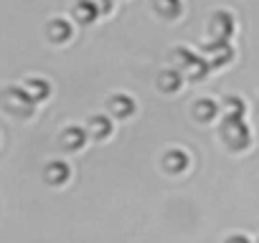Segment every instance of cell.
I'll return each mask as SVG.
<instances>
[{
    "label": "cell",
    "mask_w": 259,
    "mask_h": 243,
    "mask_svg": "<svg viewBox=\"0 0 259 243\" xmlns=\"http://www.w3.org/2000/svg\"><path fill=\"white\" fill-rule=\"evenodd\" d=\"M89 135L94 137V140H107L109 135H112V122L107 119V116H92L89 119Z\"/></svg>",
    "instance_id": "9"
},
{
    "label": "cell",
    "mask_w": 259,
    "mask_h": 243,
    "mask_svg": "<svg viewBox=\"0 0 259 243\" xmlns=\"http://www.w3.org/2000/svg\"><path fill=\"white\" fill-rule=\"evenodd\" d=\"M3 101H6V106L13 111V114H21V116H28V114H33V99H31V94L26 91V89H21V86H8L6 91H3Z\"/></svg>",
    "instance_id": "2"
},
{
    "label": "cell",
    "mask_w": 259,
    "mask_h": 243,
    "mask_svg": "<svg viewBox=\"0 0 259 243\" xmlns=\"http://www.w3.org/2000/svg\"><path fill=\"white\" fill-rule=\"evenodd\" d=\"M153 3H155V11H158L163 18H178L181 11H183L181 0H153Z\"/></svg>",
    "instance_id": "14"
},
{
    "label": "cell",
    "mask_w": 259,
    "mask_h": 243,
    "mask_svg": "<svg viewBox=\"0 0 259 243\" xmlns=\"http://www.w3.org/2000/svg\"><path fill=\"white\" fill-rule=\"evenodd\" d=\"M236 26H234V16L226 13V11H219L211 16V36L219 38V41H229L234 36Z\"/></svg>",
    "instance_id": "3"
},
{
    "label": "cell",
    "mask_w": 259,
    "mask_h": 243,
    "mask_svg": "<svg viewBox=\"0 0 259 243\" xmlns=\"http://www.w3.org/2000/svg\"><path fill=\"white\" fill-rule=\"evenodd\" d=\"M163 165L168 172H183L188 167V155L183 150H170L165 157H163Z\"/></svg>",
    "instance_id": "8"
},
{
    "label": "cell",
    "mask_w": 259,
    "mask_h": 243,
    "mask_svg": "<svg viewBox=\"0 0 259 243\" xmlns=\"http://www.w3.org/2000/svg\"><path fill=\"white\" fill-rule=\"evenodd\" d=\"M97 16H99V8L92 3V0H79V3L74 6V18L79 21V23H94L97 21Z\"/></svg>",
    "instance_id": "6"
},
{
    "label": "cell",
    "mask_w": 259,
    "mask_h": 243,
    "mask_svg": "<svg viewBox=\"0 0 259 243\" xmlns=\"http://www.w3.org/2000/svg\"><path fill=\"white\" fill-rule=\"evenodd\" d=\"M23 89L31 94L33 101H44V99H49V94H51V86H49V81H44V79H28Z\"/></svg>",
    "instance_id": "11"
},
{
    "label": "cell",
    "mask_w": 259,
    "mask_h": 243,
    "mask_svg": "<svg viewBox=\"0 0 259 243\" xmlns=\"http://www.w3.org/2000/svg\"><path fill=\"white\" fill-rule=\"evenodd\" d=\"M92 3L99 8V13H109L112 11V0H92Z\"/></svg>",
    "instance_id": "19"
},
{
    "label": "cell",
    "mask_w": 259,
    "mask_h": 243,
    "mask_svg": "<svg viewBox=\"0 0 259 243\" xmlns=\"http://www.w3.org/2000/svg\"><path fill=\"white\" fill-rule=\"evenodd\" d=\"M221 137H224V142H226L231 150H244V147H249V142H251V132H249V127L244 125L241 116H226V119H224Z\"/></svg>",
    "instance_id": "1"
},
{
    "label": "cell",
    "mask_w": 259,
    "mask_h": 243,
    "mask_svg": "<svg viewBox=\"0 0 259 243\" xmlns=\"http://www.w3.org/2000/svg\"><path fill=\"white\" fill-rule=\"evenodd\" d=\"M226 243H249V238H246V235H231Z\"/></svg>",
    "instance_id": "20"
},
{
    "label": "cell",
    "mask_w": 259,
    "mask_h": 243,
    "mask_svg": "<svg viewBox=\"0 0 259 243\" xmlns=\"http://www.w3.org/2000/svg\"><path fill=\"white\" fill-rule=\"evenodd\" d=\"M203 51H206L211 66H224V64H229V61L234 58V48H231L229 41H219V38H213Z\"/></svg>",
    "instance_id": "4"
},
{
    "label": "cell",
    "mask_w": 259,
    "mask_h": 243,
    "mask_svg": "<svg viewBox=\"0 0 259 243\" xmlns=\"http://www.w3.org/2000/svg\"><path fill=\"white\" fill-rule=\"evenodd\" d=\"M69 165L66 162H51L49 167H46V180L51 183V185H64L66 180H69Z\"/></svg>",
    "instance_id": "13"
},
{
    "label": "cell",
    "mask_w": 259,
    "mask_h": 243,
    "mask_svg": "<svg viewBox=\"0 0 259 243\" xmlns=\"http://www.w3.org/2000/svg\"><path fill=\"white\" fill-rule=\"evenodd\" d=\"M181 84H183V79H181L178 71H163V74L158 76V86H160L163 91H178Z\"/></svg>",
    "instance_id": "16"
},
{
    "label": "cell",
    "mask_w": 259,
    "mask_h": 243,
    "mask_svg": "<svg viewBox=\"0 0 259 243\" xmlns=\"http://www.w3.org/2000/svg\"><path fill=\"white\" fill-rule=\"evenodd\" d=\"M244 111H246V104L239 96H226L224 99V114L226 116H244Z\"/></svg>",
    "instance_id": "17"
},
{
    "label": "cell",
    "mask_w": 259,
    "mask_h": 243,
    "mask_svg": "<svg viewBox=\"0 0 259 243\" xmlns=\"http://www.w3.org/2000/svg\"><path fill=\"white\" fill-rule=\"evenodd\" d=\"M216 114H219V104L211 101V99H201L193 106V116L201 119V122H211V119H216Z\"/></svg>",
    "instance_id": "12"
},
{
    "label": "cell",
    "mask_w": 259,
    "mask_h": 243,
    "mask_svg": "<svg viewBox=\"0 0 259 243\" xmlns=\"http://www.w3.org/2000/svg\"><path fill=\"white\" fill-rule=\"evenodd\" d=\"M71 26L64 21V18H54L51 23H49V38L54 41V43H66L69 38H71Z\"/></svg>",
    "instance_id": "7"
},
{
    "label": "cell",
    "mask_w": 259,
    "mask_h": 243,
    "mask_svg": "<svg viewBox=\"0 0 259 243\" xmlns=\"http://www.w3.org/2000/svg\"><path fill=\"white\" fill-rule=\"evenodd\" d=\"M193 58H196V56H193V53H191L188 48H178V51L173 53V61H176V64L181 66V69H186V66H188V64H191Z\"/></svg>",
    "instance_id": "18"
},
{
    "label": "cell",
    "mask_w": 259,
    "mask_h": 243,
    "mask_svg": "<svg viewBox=\"0 0 259 243\" xmlns=\"http://www.w3.org/2000/svg\"><path fill=\"white\" fill-rule=\"evenodd\" d=\"M61 140H64L66 150L76 152V150H81V147H84V142H87V132H84L81 127H69V130L61 135Z\"/></svg>",
    "instance_id": "10"
},
{
    "label": "cell",
    "mask_w": 259,
    "mask_h": 243,
    "mask_svg": "<svg viewBox=\"0 0 259 243\" xmlns=\"http://www.w3.org/2000/svg\"><path fill=\"white\" fill-rule=\"evenodd\" d=\"M208 69H211V64H208L206 58H198V56H196V58L183 69V74H186L188 79H203V76L208 74Z\"/></svg>",
    "instance_id": "15"
},
{
    "label": "cell",
    "mask_w": 259,
    "mask_h": 243,
    "mask_svg": "<svg viewBox=\"0 0 259 243\" xmlns=\"http://www.w3.org/2000/svg\"><path fill=\"white\" fill-rule=\"evenodd\" d=\"M109 109H112L114 116L127 119V116H133V114H135V101L130 99V96H124V94H117V96L109 99Z\"/></svg>",
    "instance_id": "5"
}]
</instances>
